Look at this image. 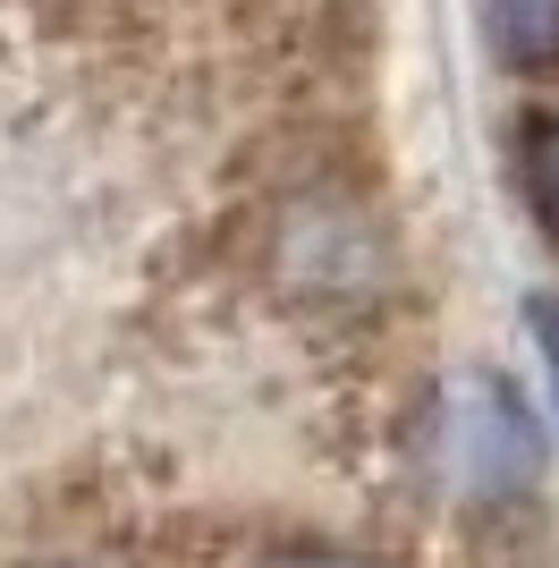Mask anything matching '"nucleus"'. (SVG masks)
<instances>
[{
    "instance_id": "obj_2",
    "label": "nucleus",
    "mask_w": 559,
    "mask_h": 568,
    "mask_svg": "<svg viewBox=\"0 0 559 568\" xmlns=\"http://www.w3.org/2000/svg\"><path fill=\"white\" fill-rule=\"evenodd\" d=\"M484 34H491V51L526 77L559 69V0H484Z\"/></svg>"
},
{
    "instance_id": "obj_3",
    "label": "nucleus",
    "mask_w": 559,
    "mask_h": 568,
    "mask_svg": "<svg viewBox=\"0 0 559 568\" xmlns=\"http://www.w3.org/2000/svg\"><path fill=\"white\" fill-rule=\"evenodd\" d=\"M526 204H535L542 230H559V111H542L535 128H526Z\"/></svg>"
},
{
    "instance_id": "obj_1",
    "label": "nucleus",
    "mask_w": 559,
    "mask_h": 568,
    "mask_svg": "<svg viewBox=\"0 0 559 568\" xmlns=\"http://www.w3.org/2000/svg\"><path fill=\"white\" fill-rule=\"evenodd\" d=\"M441 475H449V493L475 500V509L517 500V493L542 475V433H535V416H526V399H517L509 382L466 374L458 390H449V416H441Z\"/></svg>"
},
{
    "instance_id": "obj_4",
    "label": "nucleus",
    "mask_w": 559,
    "mask_h": 568,
    "mask_svg": "<svg viewBox=\"0 0 559 568\" xmlns=\"http://www.w3.org/2000/svg\"><path fill=\"white\" fill-rule=\"evenodd\" d=\"M526 332H535L542 365H551V390H559V306H551V297H535V306H526Z\"/></svg>"
},
{
    "instance_id": "obj_5",
    "label": "nucleus",
    "mask_w": 559,
    "mask_h": 568,
    "mask_svg": "<svg viewBox=\"0 0 559 568\" xmlns=\"http://www.w3.org/2000/svg\"><path fill=\"white\" fill-rule=\"evenodd\" d=\"M263 568H373V560H348V551H272Z\"/></svg>"
}]
</instances>
